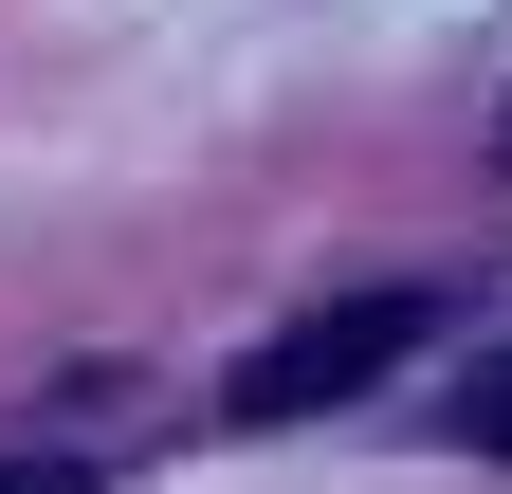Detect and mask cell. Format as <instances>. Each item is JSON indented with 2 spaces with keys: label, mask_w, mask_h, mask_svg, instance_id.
I'll return each instance as SVG.
<instances>
[{
  "label": "cell",
  "mask_w": 512,
  "mask_h": 494,
  "mask_svg": "<svg viewBox=\"0 0 512 494\" xmlns=\"http://www.w3.org/2000/svg\"><path fill=\"white\" fill-rule=\"evenodd\" d=\"M0 494H74V476H55V458H0Z\"/></svg>",
  "instance_id": "3"
},
{
  "label": "cell",
  "mask_w": 512,
  "mask_h": 494,
  "mask_svg": "<svg viewBox=\"0 0 512 494\" xmlns=\"http://www.w3.org/2000/svg\"><path fill=\"white\" fill-rule=\"evenodd\" d=\"M458 440H476V458H512V348H494L476 385H458Z\"/></svg>",
  "instance_id": "2"
},
{
  "label": "cell",
  "mask_w": 512,
  "mask_h": 494,
  "mask_svg": "<svg viewBox=\"0 0 512 494\" xmlns=\"http://www.w3.org/2000/svg\"><path fill=\"white\" fill-rule=\"evenodd\" d=\"M421 330H439V293H330V312H293L275 348H238V366H220V421H238V440H275V421H330V403H366Z\"/></svg>",
  "instance_id": "1"
}]
</instances>
